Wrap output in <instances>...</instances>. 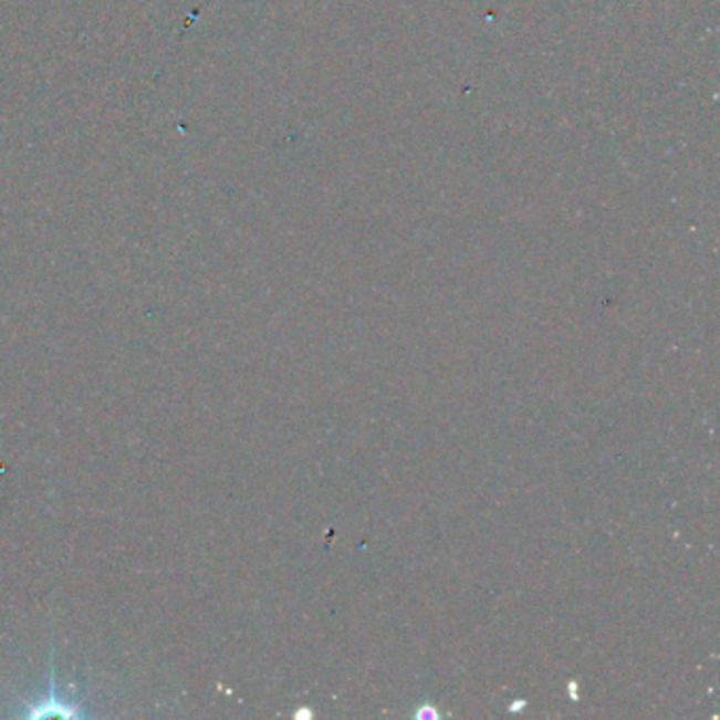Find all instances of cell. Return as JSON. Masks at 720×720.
<instances>
[{
  "mask_svg": "<svg viewBox=\"0 0 720 720\" xmlns=\"http://www.w3.org/2000/svg\"><path fill=\"white\" fill-rule=\"evenodd\" d=\"M415 717H417V719H438L440 714H438V710H436L434 706H422L420 710L415 712Z\"/></svg>",
  "mask_w": 720,
  "mask_h": 720,
  "instance_id": "cell-1",
  "label": "cell"
}]
</instances>
